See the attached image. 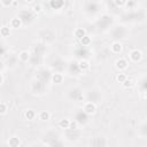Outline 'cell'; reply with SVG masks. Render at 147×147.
<instances>
[{
  "label": "cell",
  "instance_id": "8fae6325",
  "mask_svg": "<svg viewBox=\"0 0 147 147\" xmlns=\"http://www.w3.org/2000/svg\"><path fill=\"white\" fill-rule=\"evenodd\" d=\"M24 117L26 119H29V121H32L36 117V111L33 109H28V110L24 111Z\"/></svg>",
  "mask_w": 147,
  "mask_h": 147
},
{
  "label": "cell",
  "instance_id": "4fadbf2b",
  "mask_svg": "<svg viewBox=\"0 0 147 147\" xmlns=\"http://www.w3.org/2000/svg\"><path fill=\"white\" fill-rule=\"evenodd\" d=\"M51 118V113L47 111V110H41L39 113V119L41 121H48Z\"/></svg>",
  "mask_w": 147,
  "mask_h": 147
},
{
  "label": "cell",
  "instance_id": "44dd1931",
  "mask_svg": "<svg viewBox=\"0 0 147 147\" xmlns=\"http://www.w3.org/2000/svg\"><path fill=\"white\" fill-rule=\"evenodd\" d=\"M11 3H13L11 0H2V1H1V5H2L3 7H9V6H11Z\"/></svg>",
  "mask_w": 147,
  "mask_h": 147
},
{
  "label": "cell",
  "instance_id": "603a6c76",
  "mask_svg": "<svg viewBox=\"0 0 147 147\" xmlns=\"http://www.w3.org/2000/svg\"><path fill=\"white\" fill-rule=\"evenodd\" d=\"M125 3H126V1H125V0H119V1H118V0H116V1H115V5H116V6H119V7L125 6Z\"/></svg>",
  "mask_w": 147,
  "mask_h": 147
},
{
  "label": "cell",
  "instance_id": "e0dca14e",
  "mask_svg": "<svg viewBox=\"0 0 147 147\" xmlns=\"http://www.w3.org/2000/svg\"><path fill=\"white\" fill-rule=\"evenodd\" d=\"M122 85H123V87H124V88H130V87H132V86H133V80H132V79L126 78V79L122 83Z\"/></svg>",
  "mask_w": 147,
  "mask_h": 147
},
{
  "label": "cell",
  "instance_id": "7402d4cb",
  "mask_svg": "<svg viewBox=\"0 0 147 147\" xmlns=\"http://www.w3.org/2000/svg\"><path fill=\"white\" fill-rule=\"evenodd\" d=\"M33 11H34V13H40V11H41V5H39V3L34 5V6H33Z\"/></svg>",
  "mask_w": 147,
  "mask_h": 147
},
{
  "label": "cell",
  "instance_id": "9a60e30c",
  "mask_svg": "<svg viewBox=\"0 0 147 147\" xmlns=\"http://www.w3.org/2000/svg\"><path fill=\"white\" fill-rule=\"evenodd\" d=\"M10 34V28L9 26H1L0 28V36L1 37H8Z\"/></svg>",
  "mask_w": 147,
  "mask_h": 147
},
{
  "label": "cell",
  "instance_id": "6da1fadb",
  "mask_svg": "<svg viewBox=\"0 0 147 147\" xmlns=\"http://www.w3.org/2000/svg\"><path fill=\"white\" fill-rule=\"evenodd\" d=\"M130 59L132 62H139L142 59V52L140 49H133L130 52Z\"/></svg>",
  "mask_w": 147,
  "mask_h": 147
},
{
  "label": "cell",
  "instance_id": "ba28073f",
  "mask_svg": "<svg viewBox=\"0 0 147 147\" xmlns=\"http://www.w3.org/2000/svg\"><path fill=\"white\" fill-rule=\"evenodd\" d=\"M74 34H75V37H76L78 40H80L83 37L86 36V31H85V29H83V28H78V29L75 30Z\"/></svg>",
  "mask_w": 147,
  "mask_h": 147
},
{
  "label": "cell",
  "instance_id": "9c48e42d",
  "mask_svg": "<svg viewBox=\"0 0 147 147\" xmlns=\"http://www.w3.org/2000/svg\"><path fill=\"white\" fill-rule=\"evenodd\" d=\"M78 68H79L80 70L85 71V70H87V69L90 68V62H88L87 60H85V59H82V60H79V62H78Z\"/></svg>",
  "mask_w": 147,
  "mask_h": 147
},
{
  "label": "cell",
  "instance_id": "7c38bea8",
  "mask_svg": "<svg viewBox=\"0 0 147 147\" xmlns=\"http://www.w3.org/2000/svg\"><path fill=\"white\" fill-rule=\"evenodd\" d=\"M18 59L22 61V62H28V60L30 59V53L28 51H22L20 54H18Z\"/></svg>",
  "mask_w": 147,
  "mask_h": 147
},
{
  "label": "cell",
  "instance_id": "ffe728a7",
  "mask_svg": "<svg viewBox=\"0 0 147 147\" xmlns=\"http://www.w3.org/2000/svg\"><path fill=\"white\" fill-rule=\"evenodd\" d=\"M78 126V122L77 121H70V124H69V129L70 130H76Z\"/></svg>",
  "mask_w": 147,
  "mask_h": 147
},
{
  "label": "cell",
  "instance_id": "5b68a950",
  "mask_svg": "<svg viewBox=\"0 0 147 147\" xmlns=\"http://www.w3.org/2000/svg\"><path fill=\"white\" fill-rule=\"evenodd\" d=\"M20 145H21V139L16 136L10 137L8 139V146L9 147H20Z\"/></svg>",
  "mask_w": 147,
  "mask_h": 147
},
{
  "label": "cell",
  "instance_id": "8992f818",
  "mask_svg": "<svg viewBox=\"0 0 147 147\" xmlns=\"http://www.w3.org/2000/svg\"><path fill=\"white\" fill-rule=\"evenodd\" d=\"M49 6L53 9H61L64 6V1H62V0H52V1H49Z\"/></svg>",
  "mask_w": 147,
  "mask_h": 147
},
{
  "label": "cell",
  "instance_id": "5bb4252c",
  "mask_svg": "<svg viewBox=\"0 0 147 147\" xmlns=\"http://www.w3.org/2000/svg\"><path fill=\"white\" fill-rule=\"evenodd\" d=\"M69 124H70V119H68V118L60 119V122H59V126L61 129H69Z\"/></svg>",
  "mask_w": 147,
  "mask_h": 147
},
{
  "label": "cell",
  "instance_id": "d4e9b609",
  "mask_svg": "<svg viewBox=\"0 0 147 147\" xmlns=\"http://www.w3.org/2000/svg\"><path fill=\"white\" fill-rule=\"evenodd\" d=\"M2 82H3V77H2V75L0 74V85L2 84Z\"/></svg>",
  "mask_w": 147,
  "mask_h": 147
},
{
  "label": "cell",
  "instance_id": "277c9868",
  "mask_svg": "<svg viewBox=\"0 0 147 147\" xmlns=\"http://www.w3.org/2000/svg\"><path fill=\"white\" fill-rule=\"evenodd\" d=\"M122 49H123V46H122V44H121L119 41H115V42H113L111 46H110V51H111L114 54H119V53L122 52Z\"/></svg>",
  "mask_w": 147,
  "mask_h": 147
},
{
  "label": "cell",
  "instance_id": "52a82bcc",
  "mask_svg": "<svg viewBox=\"0 0 147 147\" xmlns=\"http://www.w3.org/2000/svg\"><path fill=\"white\" fill-rule=\"evenodd\" d=\"M22 26V20L20 17H14L10 20V28L13 29H18Z\"/></svg>",
  "mask_w": 147,
  "mask_h": 147
},
{
  "label": "cell",
  "instance_id": "cb8c5ba5",
  "mask_svg": "<svg viewBox=\"0 0 147 147\" xmlns=\"http://www.w3.org/2000/svg\"><path fill=\"white\" fill-rule=\"evenodd\" d=\"M134 5H136V1H129V2L126 1V3H125V6H127L129 8H132Z\"/></svg>",
  "mask_w": 147,
  "mask_h": 147
},
{
  "label": "cell",
  "instance_id": "2e32d148",
  "mask_svg": "<svg viewBox=\"0 0 147 147\" xmlns=\"http://www.w3.org/2000/svg\"><path fill=\"white\" fill-rule=\"evenodd\" d=\"M79 41H80V44H82L83 46H88V45L91 44L92 39H91V37H90V36H87V34H86V36H85V37H83Z\"/></svg>",
  "mask_w": 147,
  "mask_h": 147
},
{
  "label": "cell",
  "instance_id": "7a4b0ae2",
  "mask_svg": "<svg viewBox=\"0 0 147 147\" xmlns=\"http://www.w3.org/2000/svg\"><path fill=\"white\" fill-rule=\"evenodd\" d=\"M95 110H96V106L93 102H86L84 105V110L83 111L86 115H93L95 113Z\"/></svg>",
  "mask_w": 147,
  "mask_h": 147
},
{
  "label": "cell",
  "instance_id": "3957f363",
  "mask_svg": "<svg viewBox=\"0 0 147 147\" xmlns=\"http://www.w3.org/2000/svg\"><path fill=\"white\" fill-rule=\"evenodd\" d=\"M127 65H129V63H127V61H126L125 59H118V60H116V62H115V67H116L119 71L125 70V69L127 68Z\"/></svg>",
  "mask_w": 147,
  "mask_h": 147
},
{
  "label": "cell",
  "instance_id": "ac0fdd59",
  "mask_svg": "<svg viewBox=\"0 0 147 147\" xmlns=\"http://www.w3.org/2000/svg\"><path fill=\"white\" fill-rule=\"evenodd\" d=\"M126 78H127V77H126V75H125V74H123V72H121V74H118V75L116 76V80H117L118 83H121V84H122Z\"/></svg>",
  "mask_w": 147,
  "mask_h": 147
},
{
  "label": "cell",
  "instance_id": "30bf717a",
  "mask_svg": "<svg viewBox=\"0 0 147 147\" xmlns=\"http://www.w3.org/2000/svg\"><path fill=\"white\" fill-rule=\"evenodd\" d=\"M63 80V75L60 74V72H55L52 75V82L55 83V84H61Z\"/></svg>",
  "mask_w": 147,
  "mask_h": 147
},
{
  "label": "cell",
  "instance_id": "d6986e66",
  "mask_svg": "<svg viewBox=\"0 0 147 147\" xmlns=\"http://www.w3.org/2000/svg\"><path fill=\"white\" fill-rule=\"evenodd\" d=\"M8 108H7V105L5 102H0V115H5L7 113Z\"/></svg>",
  "mask_w": 147,
  "mask_h": 147
}]
</instances>
